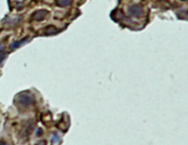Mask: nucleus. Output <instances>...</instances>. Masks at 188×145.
Wrapping results in <instances>:
<instances>
[{"mask_svg": "<svg viewBox=\"0 0 188 145\" xmlns=\"http://www.w3.org/2000/svg\"><path fill=\"white\" fill-rule=\"evenodd\" d=\"M46 13H47V11L45 10H38V11H36V13L33 14V20H42L45 19V16H46Z\"/></svg>", "mask_w": 188, "mask_h": 145, "instance_id": "obj_3", "label": "nucleus"}, {"mask_svg": "<svg viewBox=\"0 0 188 145\" xmlns=\"http://www.w3.org/2000/svg\"><path fill=\"white\" fill-rule=\"evenodd\" d=\"M0 145H5V143L3 141H0Z\"/></svg>", "mask_w": 188, "mask_h": 145, "instance_id": "obj_9", "label": "nucleus"}, {"mask_svg": "<svg viewBox=\"0 0 188 145\" xmlns=\"http://www.w3.org/2000/svg\"><path fill=\"white\" fill-rule=\"evenodd\" d=\"M56 3L59 6H62V7H65L68 6V5L71 4V1H65V0H61V1H56Z\"/></svg>", "mask_w": 188, "mask_h": 145, "instance_id": "obj_6", "label": "nucleus"}, {"mask_svg": "<svg viewBox=\"0 0 188 145\" xmlns=\"http://www.w3.org/2000/svg\"><path fill=\"white\" fill-rule=\"evenodd\" d=\"M27 41V38L24 41H19V42H14V43H13L11 44V48L13 49H16V48H17V47H19L20 45H22V44H24Z\"/></svg>", "mask_w": 188, "mask_h": 145, "instance_id": "obj_7", "label": "nucleus"}, {"mask_svg": "<svg viewBox=\"0 0 188 145\" xmlns=\"http://www.w3.org/2000/svg\"><path fill=\"white\" fill-rule=\"evenodd\" d=\"M5 57H6V53H5L4 51H2V50H1V51H0V64L2 63V61L4 60V58H5Z\"/></svg>", "mask_w": 188, "mask_h": 145, "instance_id": "obj_8", "label": "nucleus"}, {"mask_svg": "<svg viewBox=\"0 0 188 145\" xmlns=\"http://www.w3.org/2000/svg\"><path fill=\"white\" fill-rule=\"evenodd\" d=\"M46 32H45V34L46 35H51V34H55L56 32V29L54 28V27L53 26H49V27H47L46 28V30H45Z\"/></svg>", "mask_w": 188, "mask_h": 145, "instance_id": "obj_5", "label": "nucleus"}, {"mask_svg": "<svg viewBox=\"0 0 188 145\" xmlns=\"http://www.w3.org/2000/svg\"><path fill=\"white\" fill-rule=\"evenodd\" d=\"M142 7L141 5H132L129 8V13L130 16H135V17H139L142 16Z\"/></svg>", "mask_w": 188, "mask_h": 145, "instance_id": "obj_2", "label": "nucleus"}, {"mask_svg": "<svg viewBox=\"0 0 188 145\" xmlns=\"http://www.w3.org/2000/svg\"><path fill=\"white\" fill-rule=\"evenodd\" d=\"M34 101H35V99H34L33 94L30 92H27V91L17 94V97L14 98V103L22 108H26V107L31 106L33 103H34Z\"/></svg>", "mask_w": 188, "mask_h": 145, "instance_id": "obj_1", "label": "nucleus"}, {"mask_svg": "<svg viewBox=\"0 0 188 145\" xmlns=\"http://www.w3.org/2000/svg\"><path fill=\"white\" fill-rule=\"evenodd\" d=\"M32 128H33V124L32 123H28L27 125L24 127V129L22 130V134H24L25 133V135H24V138H28V136L30 135V133H31L32 131Z\"/></svg>", "mask_w": 188, "mask_h": 145, "instance_id": "obj_4", "label": "nucleus"}]
</instances>
